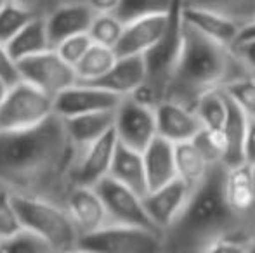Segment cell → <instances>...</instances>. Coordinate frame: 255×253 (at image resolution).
<instances>
[{
    "mask_svg": "<svg viewBox=\"0 0 255 253\" xmlns=\"http://www.w3.org/2000/svg\"><path fill=\"white\" fill-rule=\"evenodd\" d=\"M78 153L56 113L38 125L0 130V187L64 205Z\"/></svg>",
    "mask_w": 255,
    "mask_h": 253,
    "instance_id": "6da1fadb",
    "label": "cell"
},
{
    "mask_svg": "<svg viewBox=\"0 0 255 253\" xmlns=\"http://www.w3.org/2000/svg\"><path fill=\"white\" fill-rule=\"evenodd\" d=\"M250 75L231 47L205 37L182 19L181 45L165 85V97L193 108L196 99L214 88Z\"/></svg>",
    "mask_w": 255,
    "mask_h": 253,
    "instance_id": "7a4b0ae2",
    "label": "cell"
},
{
    "mask_svg": "<svg viewBox=\"0 0 255 253\" xmlns=\"http://www.w3.org/2000/svg\"><path fill=\"white\" fill-rule=\"evenodd\" d=\"M228 167L214 163L189 192L182 212L163 233L165 250H198L214 238L236 229L255 226V219L247 220L252 213H236L226 201L224 177Z\"/></svg>",
    "mask_w": 255,
    "mask_h": 253,
    "instance_id": "3957f363",
    "label": "cell"
},
{
    "mask_svg": "<svg viewBox=\"0 0 255 253\" xmlns=\"http://www.w3.org/2000/svg\"><path fill=\"white\" fill-rule=\"evenodd\" d=\"M12 196L23 227L44 238L52 252L77 250L78 231L64 205L38 196Z\"/></svg>",
    "mask_w": 255,
    "mask_h": 253,
    "instance_id": "277c9868",
    "label": "cell"
},
{
    "mask_svg": "<svg viewBox=\"0 0 255 253\" xmlns=\"http://www.w3.org/2000/svg\"><path fill=\"white\" fill-rule=\"evenodd\" d=\"M77 250L94 253H154L165 250L163 236L142 227L108 222L78 238Z\"/></svg>",
    "mask_w": 255,
    "mask_h": 253,
    "instance_id": "5b68a950",
    "label": "cell"
},
{
    "mask_svg": "<svg viewBox=\"0 0 255 253\" xmlns=\"http://www.w3.org/2000/svg\"><path fill=\"white\" fill-rule=\"evenodd\" d=\"M54 115V97L19 80L10 85L0 104V130L28 128Z\"/></svg>",
    "mask_w": 255,
    "mask_h": 253,
    "instance_id": "8992f818",
    "label": "cell"
},
{
    "mask_svg": "<svg viewBox=\"0 0 255 253\" xmlns=\"http://www.w3.org/2000/svg\"><path fill=\"white\" fill-rule=\"evenodd\" d=\"M94 189L98 191L104 208H106L108 220H110V222L142 227V229L160 233V231L156 229V226L153 224V220L149 219L148 212H146V206H144V201H142L141 194L128 189L127 186L117 182V180H113L108 175L96 184ZM161 236H163V234H161Z\"/></svg>",
    "mask_w": 255,
    "mask_h": 253,
    "instance_id": "52a82bcc",
    "label": "cell"
},
{
    "mask_svg": "<svg viewBox=\"0 0 255 253\" xmlns=\"http://www.w3.org/2000/svg\"><path fill=\"white\" fill-rule=\"evenodd\" d=\"M113 130L118 142L142 151L156 137L154 106L144 104L132 95L122 97L115 109Z\"/></svg>",
    "mask_w": 255,
    "mask_h": 253,
    "instance_id": "ba28073f",
    "label": "cell"
},
{
    "mask_svg": "<svg viewBox=\"0 0 255 253\" xmlns=\"http://www.w3.org/2000/svg\"><path fill=\"white\" fill-rule=\"evenodd\" d=\"M17 68L21 80L35 85L52 97L77 82L73 66H70L52 47L17 61Z\"/></svg>",
    "mask_w": 255,
    "mask_h": 253,
    "instance_id": "9c48e42d",
    "label": "cell"
},
{
    "mask_svg": "<svg viewBox=\"0 0 255 253\" xmlns=\"http://www.w3.org/2000/svg\"><path fill=\"white\" fill-rule=\"evenodd\" d=\"M122 97L96 84L75 82L73 85L54 95V113L61 118L94 111L117 109Z\"/></svg>",
    "mask_w": 255,
    "mask_h": 253,
    "instance_id": "30bf717a",
    "label": "cell"
},
{
    "mask_svg": "<svg viewBox=\"0 0 255 253\" xmlns=\"http://www.w3.org/2000/svg\"><path fill=\"white\" fill-rule=\"evenodd\" d=\"M174 2V0H172ZM170 9L156 10L125 21L120 40L115 45L117 56H144L161 40L170 21Z\"/></svg>",
    "mask_w": 255,
    "mask_h": 253,
    "instance_id": "8fae6325",
    "label": "cell"
},
{
    "mask_svg": "<svg viewBox=\"0 0 255 253\" xmlns=\"http://www.w3.org/2000/svg\"><path fill=\"white\" fill-rule=\"evenodd\" d=\"M115 148H117V135L113 128L82 148L71 173L73 186H96L99 180L104 179L110 172Z\"/></svg>",
    "mask_w": 255,
    "mask_h": 253,
    "instance_id": "7c38bea8",
    "label": "cell"
},
{
    "mask_svg": "<svg viewBox=\"0 0 255 253\" xmlns=\"http://www.w3.org/2000/svg\"><path fill=\"white\" fill-rule=\"evenodd\" d=\"M156 135L167 139L172 144L191 141L202 128L195 109L172 99H161L154 104Z\"/></svg>",
    "mask_w": 255,
    "mask_h": 253,
    "instance_id": "4fadbf2b",
    "label": "cell"
},
{
    "mask_svg": "<svg viewBox=\"0 0 255 253\" xmlns=\"http://www.w3.org/2000/svg\"><path fill=\"white\" fill-rule=\"evenodd\" d=\"M189 189L181 179H174L142 196L146 212L161 234L174 224L189 198Z\"/></svg>",
    "mask_w": 255,
    "mask_h": 253,
    "instance_id": "5bb4252c",
    "label": "cell"
},
{
    "mask_svg": "<svg viewBox=\"0 0 255 253\" xmlns=\"http://www.w3.org/2000/svg\"><path fill=\"white\" fill-rule=\"evenodd\" d=\"M42 17L47 30L49 44L54 47L66 37L87 33L94 12L85 2H61L42 14Z\"/></svg>",
    "mask_w": 255,
    "mask_h": 253,
    "instance_id": "9a60e30c",
    "label": "cell"
},
{
    "mask_svg": "<svg viewBox=\"0 0 255 253\" xmlns=\"http://www.w3.org/2000/svg\"><path fill=\"white\" fill-rule=\"evenodd\" d=\"M64 208L77 227L78 238L98 231L110 222L106 208L94 186H73L64 198Z\"/></svg>",
    "mask_w": 255,
    "mask_h": 253,
    "instance_id": "2e32d148",
    "label": "cell"
},
{
    "mask_svg": "<svg viewBox=\"0 0 255 253\" xmlns=\"http://www.w3.org/2000/svg\"><path fill=\"white\" fill-rule=\"evenodd\" d=\"M146 75H148V70H146L144 56H117L113 66L92 84L120 97H127L144 84Z\"/></svg>",
    "mask_w": 255,
    "mask_h": 253,
    "instance_id": "e0dca14e",
    "label": "cell"
},
{
    "mask_svg": "<svg viewBox=\"0 0 255 253\" xmlns=\"http://www.w3.org/2000/svg\"><path fill=\"white\" fill-rule=\"evenodd\" d=\"M181 16L189 26L196 28L205 37L231 49L235 45L236 38H238L240 30H242V26L233 19H229V17L214 12V10L200 9V7L182 5Z\"/></svg>",
    "mask_w": 255,
    "mask_h": 253,
    "instance_id": "ac0fdd59",
    "label": "cell"
},
{
    "mask_svg": "<svg viewBox=\"0 0 255 253\" xmlns=\"http://www.w3.org/2000/svg\"><path fill=\"white\" fill-rule=\"evenodd\" d=\"M141 153H142V162H144L148 191L156 189V187L177 179L174 144L172 142H168L167 139L156 135Z\"/></svg>",
    "mask_w": 255,
    "mask_h": 253,
    "instance_id": "d6986e66",
    "label": "cell"
},
{
    "mask_svg": "<svg viewBox=\"0 0 255 253\" xmlns=\"http://www.w3.org/2000/svg\"><path fill=\"white\" fill-rule=\"evenodd\" d=\"M108 177H111L117 182L127 186L128 189L135 191L137 194L144 196L148 192V182H146L144 162L142 153L137 149H132L128 146L117 141V148L113 153L111 167Z\"/></svg>",
    "mask_w": 255,
    "mask_h": 253,
    "instance_id": "ffe728a7",
    "label": "cell"
},
{
    "mask_svg": "<svg viewBox=\"0 0 255 253\" xmlns=\"http://www.w3.org/2000/svg\"><path fill=\"white\" fill-rule=\"evenodd\" d=\"M224 194L228 205L236 213H252L255 210V182L252 167L242 163L238 167H228L224 177Z\"/></svg>",
    "mask_w": 255,
    "mask_h": 253,
    "instance_id": "44dd1931",
    "label": "cell"
},
{
    "mask_svg": "<svg viewBox=\"0 0 255 253\" xmlns=\"http://www.w3.org/2000/svg\"><path fill=\"white\" fill-rule=\"evenodd\" d=\"M115 109L111 111H94L84 113V115H75L70 118H63L66 132L73 144L78 149L85 148L92 141L99 139L103 134L113 128Z\"/></svg>",
    "mask_w": 255,
    "mask_h": 253,
    "instance_id": "7402d4cb",
    "label": "cell"
},
{
    "mask_svg": "<svg viewBox=\"0 0 255 253\" xmlns=\"http://www.w3.org/2000/svg\"><path fill=\"white\" fill-rule=\"evenodd\" d=\"M5 47L16 61H21V59H24V58H30V56H35V54H38V52H44V51H47V49H51L42 14H37L35 17H31V19L7 42Z\"/></svg>",
    "mask_w": 255,
    "mask_h": 253,
    "instance_id": "603a6c76",
    "label": "cell"
},
{
    "mask_svg": "<svg viewBox=\"0 0 255 253\" xmlns=\"http://www.w3.org/2000/svg\"><path fill=\"white\" fill-rule=\"evenodd\" d=\"M228 97V113H226V122L222 125V132L226 137V155L224 163L226 167H238L245 163L243 160V144H245L247 125H249V116Z\"/></svg>",
    "mask_w": 255,
    "mask_h": 253,
    "instance_id": "cb8c5ba5",
    "label": "cell"
},
{
    "mask_svg": "<svg viewBox=\"0 0 255 253\" xmlns=\"http://www.w3.org/2000/svg\"><path fill=\"white\" fill-rule=\"evenodd\" d=\"M174 156L177 179H181L189 189H193L205 177L210 165L191 141L174 144Z\"/></svg>",
    "mask_w": 255,
    "mask_h": 253,
    "instance_id": "d4e9b609",
    "label": "cell"
},
{
    "mask_svg": "<svg viewBox=\"0 0 255 253\" xmlns=\"http://www.w3.org/2000/svg\"><path fill=\"white\" fill-rule=\"evenodd\" d=\"M117 61V54L111 47H104L99 44H92L87 49L84 56L78 59V63L73 66L77 82H92L99 80Z\"/></svg>",
    "mask_w": 255,
    "mask_h": 253,
    "instance_id": "484cf974",
    "label": "cell"
},
{
    "mask_svg": "<svg viewBox=\"0 0 255 253\" xmlns=\"http://www.w3.org/2000/svg\"><path fill=\"white\" fill-rule=\"evenodd\" d=\"M181 3L186 7L214 10L233 19L242 28L255 21V0H181Z\"/></svg>",
    "mask_w": 255,
    "mask_h": 253,
    "instance_id": "4316f807",
    "label": "cell"
},
{
    "mask_svg": "<svg viewBox=\"0 0 255 253\" xmlns=\"http://www.w3.org/2000/svg\"><path fill=\"white\" fill-rule=\"evenodd\" d=\"M196 116L205 128H222L228 113V97L224 88H214L196 99L195 106Z\"/></svg>",
    "mask_w": 255,
    "mask_h": 253,
    "instance_id": "83f0119b",
    "label": "cell"
},
{
    "mask_svg": "<svg viewBox=\"0 0 255 253\" xmlns=\"http://www.w3.org/2000/svg\"><path fill=\"white\" fill-rule=\"evenodd\" d=\"M122 30H124V21L117 14H94L87 35L91 37L92 44L111 47L115 51V45L120 40Z\"/></svg>",
    "mask_w": 255,
    "mask_h": 253,
    "instance_id": "f1b7e54d",
    "label": "cell"
},
{
    "mask_svg": "<svg viewBox=\"0 0 255 253\" xmlns=\"http://www.w3.org/2000/svg\"><path fill=\"white\" fill-rule=\"evenodd\" d=\"M35 16H37L35 10L7 0L0 7V44L5 45Z\"/></svg>",
    "mask_w": 255,
    "mask_h": 253,
    "instance_id": "f546056e",
    "label": "cell"
},
{
    "mask_svg": "<svg viewBox=\"0 0 255 253\" xmlns=\"http://www.w3.org/2000/svg\"><path fill=\"white\" fill-rule=\"evenodd\" d=\"M202 156L207 160L208 165L222 163L226 155V137L222 128H205L202 127L200 132L191 139Z\"/></svg>",
    "mask_w": 255,
    "mask_h": 253,
    "instance_id": "4dcf8cb0",
    "label": "cell"
},
{
    "mask_svg": "<svg viewBox=\"0 0 255 253\" xmlns=\"http://www.w3.org/2000/svg\"><path fill=\"white\" fill-rule=\"evenodd\" d=\"M0 252L7 253H51L52 248L49 247V243L40 238L38 234H35L33 231L21 227L17 233H14L12 236H9L7 240H3L0 243Z\"/></svg>",
    "mask_w": 255,
    "mask_h": 253,
    "instance_id": "1f68e13d",
    "label": "cell"
},
{
    "mask_svg": "<svg viewBox=\"0 0 255 253\" xmlns=\"http://www.w3.org/2000/svg\"><path fill=\"white\" fill-rule=\"evenodd\" d=\"M224 92L249 118H255V78L252 75L229 82L224 87Z\"/></svg>",
    "mask_w": 255,
    "mask_h": 253,
    "instance_id": "d6a6232c",
    "label": "cell"
},
{
    "mask_svg": "<svg viewBox=\"0 0 255 253\" xmlns=\"http://www.w3.org/2000/svg\"><path fill=\"white\" fill-rule=\"evenodd\" d=\"M23 227L10 191L0 187V243Z\"/></svg>",
    "mask_w": 255,
    "mask_h": 253,
    "instance_id": "836d02e7",
    "label": "cell"
},
{
    "mask_svg": "<svg viewBox=\"0 0 255 253\" xmlns=\"http://www.w3.org/2000/svg\"><path fill=\"white\" fill-rule=\"evenodd\" d=\"M172 0H120V5L117 9V16L122 21H130L134 17L144 16L156 10L170 9Z\"/></svg>",
    "mask_w": 255,
    "mask_h": 253,
    "instance_id": "e575fe53",
    "label": "cell"
},
{
    "mask_svg": "<svg viewBox=\"0 0 255 253\" xmlns=\"http://www.w3.org/2000/svg\"><path fill=\"white\" fill-rule=\"evenodd\" d=\"M92 45V40L87 33H77L66 37L64 40H61L59 44L54 45V51L61 56L70 66H75L78 63V59L87 52V49Z\"/></svg>",
    "mask_w": 255,
    "mask_h": 253,
    "instance_id": "d590c367",
    "label": "cell"
},
{
    "mask_svg": "<svg viewBox=\"0 0 255 253\" xmlns=\"http://www.w3.org/2000/svg\"><path fill=\"white\" fill-rule=\"evenodd\" d=\"M0 80H3L7 85H14L21 80L17 61L10 56L3 44H0Z\"/></svg>",
    "mask_w": 255,
    "mask_h": 253,
    "instance_id": "8d00e7d4",
    "label": "cell"
},
{
    "mask_svg": "<svg viewBox=\"0 0 255 253\" xmlns=\"http://www.w3.org/2000/svg\"><path fill=\"white\" fill-rule=\"evenodd\" d=\"M236 58L242 61L250 75L255 73V37L252 38H238L233 45Z\"/></svg>",
    "mask_w": 255,
    "mask_h": 253,
    "instance_id": "74e56055",
    "label": "cell"
},
{
    "mask_svg": "<svg viewBox=\"0 0 255 253\" xmlns=\"http://www.w3.org/2000/svg\"><path fill=\"white\" fill-rule=\"evenodd\" d=\"M243 160L247 165H255V118H249L245 144H243Z\"/></svg>",
    "mask_w": 255,
    "mask_h": 253,
    "instance_id": "f35d334b",
    "label": "cell"
},
{
    "mask_svg": "<svg viewBox=\"0 0 255 253\" xmlns=\"http://www.w3.org/2000/svg\"><path fill=\"white\" fill-rule=\"evenodd\" d=\"M94 14H115L120 5V0H84Z\"/></svg>",
    "mask_w": 255,
    "mask_h": 253,
    "instance_id": "ab89813d",
    "label": "cell"
},
{
    "mask_svg": "<svg viewBox=\"0 0 255 253\" xmlns=\"http://www.w3.org/2000/svg\"><path fill=\"white\" fill-rule=\"evenodd\" d=\"M252 37H255V21L245 24V26L240 30V35H238V38H252ZM238 38H236V40H238Z\"/></svg>",
    "mask_w": 255,
    "mask_h": 253,
    "instance_id": "60d3db41",
    "label": "cell"
},
{
    "mask_svg": "<svg viewBox=\"0 0 255 253\" xmlns=\"http://www.w3.org/2000/svg\"><path fill=\"white\" fill-rule=\"evenodd\" d=\"M10 2H16V3H19V5L28 7V9L35 10V12L38 14V5H40V0H10Z\"/></svg>",
    "mask_w": 255,
    "mask_h": 253,
    "instance_id": "b9f144b4",
    "label": "cell"
},
{
    "mask_svg": "<svg viewBox=\"0 0 255 253\" xmlns=\"http://www.w3.org/2000/svg\"><path fill=\"white\" fill-rule=\"evenodd\" d=\"M9 87H10V85H7L3 80H0V104H2V101H3V97H5L7 90H9Z\"/></svg>",
    "mask_w": 255,
    "mask_h": 253,
    "instance_id": "7bdbcfd3",
    "label": "cell"
},
{
    "mask_svg": "<svg viewBox=\"0 0 255 253\" xmlns=\"http://www.w3.org/2000/svg\"><path fill=\"white\" fill-rule=\"evenodd\" d=\"M252 173H254V182H255V165L252 167Z\"/></svg>",
    "mask_w": 255,
    "mask_h": 253,
    "instance_id": "ee69618b",
    "label": "cell"
},
{
    "mask_svg": "<svg viewBox=\"0 0 255 253\" xmlns=\"http://www.w3.org/2000/svg\"><path fill=\"white\" fill-rule=\"evenodd\" d=\"M7 2V0H0V7H2L3 5V3H5Z\"/></svg>",
    "mask_w": 255,
    "mask_h": 253,
    "instance_id": "f6af8a7d",
    "label": "cell"
},
{
    "mask_svg": "<svg viewBox=\"0 0 255 253\" xmlns=\"http://www.w3.org/2000/svg\"><path fill=\"white\" fill-rule=\"evenodd\" d=\"M252 77H254V78H255V73H252Z\"/></svg>",
    "mask_w": 255,
    "mask_h": 253,
    "instance_id": "bcb514c9",
    "label": "cell"
}]
</instances>
